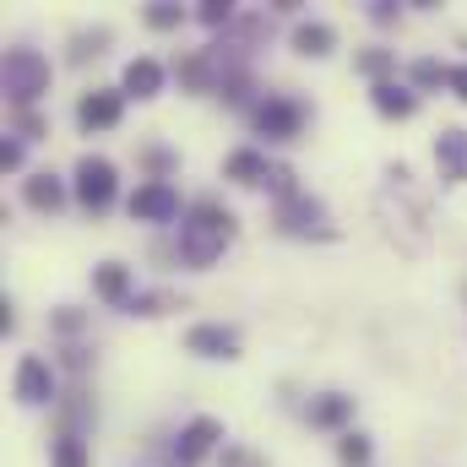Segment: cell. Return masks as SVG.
<instances>
[{
  "instance_id": "cell-17",
  "label": "cell",
  "mask_w": 467,
  "mask_h": 467,
  "mask_svg": "<svg viewBox=\"0 0 467 467\" xmlns=\"http://www.w3.org/2000/svg\"><path fill=\"white\" fill-rule=\"evenodd\" d=\"M223 169H229V180H239V185H261V180H272V163H266L261 152H234Z\"/></svg>"
},
{
  "instance_id": "cell-21",
  "label": "cell",
  "mask_w": 467,
  "mask_h": 467,
  "mask_svg": "<svg viewBox=\"0 0 467 467\" xmlns=\"http://www.w3.org/2000/svg\"><path fill=\"white\" fill-rule=\"evenodd\" d=\"M413 82H424V88L451 82V66H441V60H419V66H413Z\"/></svg>"
},
{
  "instance_id": "cell-22",
  "label": "cell",
  "mask_w": 467,
  "mask_h": 467,
  "mask_svg": "<svg viewBox=\"0 0 467 467\" xmlns=\"http://www.w3.org/2000/svg\"><path fill=\"white\" fill-rule=\"evenodd\" d=\"M147 22H152V27H180V5H152Z\"/></svg>"
},
{
  "instance_id": "cell-25",
  "label": "cell",
  "mask_w": 467,
  "mask_h": 467,
  "mask_svg": "<svg viewBox=\"0 0 467 467\" xmlns=\"http://www.w3.org/2000/svg\"><path fill=\"white\" fill-rule=\"evenodd\" d=\"M446 88H451V93L467 104V66H451V82H446Z\"/></svg>"
},
{
  "instance_id": "cell-15",
  "label": "cell",
  "mask_w": 467,
  "mask_h": 467,
  "mask_svg": "<svg viewBox=\"0 0 467 467\" xmlns=\"http://www.w3.org/2000/svg\"><path fill=\"white\" fill-rule=\"evenodd\" d=\"M375 109L391 115V119H408L419 109V99H413L408 88H397V82H375Z\"/></svg>"
},
{
  "instance_id": "cell-14",
  "label": "cell",
  "mask_w": 467,
  "mask_h": 467,
  "mask_svg": "<svg viewBox=\"0 0 467 467\" xmlns=\"http://www.w3.org/2000/svg\"><path fill=\"white\" fill-rule=\"evenodd\" d=\"M332 44H337V33H332L327 22H299V27H294V49H299V55H316V60H321V55H332Z\"/></svg>"
},
{
  "instance_id": "cell-7",
  "label": "cell",
  "mask_w": 467,
  "mask_h": 467,
  "mask_svg": "<svg viewBox=\"0 0 467 467\" xmlns=\"http://www.w3.org/2000/svg\"><path fill=\"white\" fill-rule=\"evenodd\" d=\"M16 397H22L27 408H38V402L55 397V375H49V364H44L38 353H27V358L16 364Z\"/></svg>"
},
{
  "instance_id": "cell-12",
  "label": "cell",
  "mask_w": 467,
  "mask_h": 467,
  "mask_svg": "<svg viewBox=\"0 0 467 467\" xmlns=\"http://www.w3.org/2000/svg\"><path fill=\"white\" fill-rule=\"evenodd\" d=\"M158 88H163V66L158 60H130L125 66V93L130 99H152Z\"/></svg>"
},
{
  "instance_id": "cell-19",
  "label": "cell",
  "mask_w": 467,
  "mask_h": 467,
  "mask_svg": "<svg viewBox=\"0 0 467 467\" xmlns=\"http://www.w3.org/2000/svg\"><path fill=\"white\" fill-rule=\"evenodd\" d=\"M55 467H88V446L66 430L60 441H55Z\"/></svg>"
},
{
  "instance_id": "cell-20",
  "label": "cell",
  "mask_w": 467,
  "mask_h": 467,
  "mask_svg": "<svg viewBox=\"0 0 467 467\" xmlns=\"http://www.w3.org/2000/svg\"><path fill=\"white\" fill-rule=\"evenodd\" d=\"M337 457H343L348 467H364V462H369V441H364V435H343V446H337Z\"/></svg>"
},
{
  "instance_id": "cell-8",
  "label": "cell",
  "mask_w": 467,
  "mask_h": 467,
  "mask_svg": "<svg viewBox=\"0 0 467 467\" xmlns=\"http://www.w3.org/2000/svg\"><path fill=\"white\" fill-rule=\"evenodd\" d=\"M218 441H223V424H218V419H196V424H185V430H180L174 457H180V462H202Z\"/></svg>"
},
{
  "instance_id": "cell-24",
  "label": "cell",
  "mask_w": 467,
  "mask_h": 467,
  "mask_svg": "<svg viewBox=\"0 0 467 467\" xmlns=\"http://www.w3.org/2000/svg\"><path fill=\"white\" fill-rule=\"evenodd\" d=\"M234 11H229V0H207V5H202V22H207V27H218V22H229Z\"/></svg>"
},
{
  "instance_id": "cell-18",
  "label": "cell",
  "mask_w": 467,
  "mask_h": 467,
  "mask_svg": "<svg viewBox=\"0 0 467 467\" xmlns=\"http://www.w3.org/2000/svg\"><path fill=\"white\" fill-rule=\"evenodd\" d=\"M353 419V397H321L316 408H310V424H321V430H337V424H348Z\"/></svg>"
},
{
  "instance_id": "cell-10",
  "label": "cell",
  "mask_w": 467,
  "mask_h": 467,
  "mask_svg": "<svg viewBox=\"0 0 467 467\" xmlns=\"http://www.w3.org/2000/svg\"><path fill=\"white\" fill-rule=\"evenodd\" d=\"M435 163L446 180H467V130H441L435 136Z\"/></svg>"
},
{
  "instance_id": "cell-5",
  "label": "cell",
  "mask_w": 467,
  "mask_h": 467,
  "mask_svg": "<svg viewBox=\"0 0 467 467\" xmlns=\"http://www.w3.org/2000/svg\"><path fill=\"white\" fill-rule=\"evenodd\" d=\"M255 125H261L266 141H294L299 125H305V109H299L294 99H266V104L255 109Z\"/></svg>"
},
{
  "instance_id": "cell-13",
  "label": "cell",
  "mask_w": 467,
  "mask_h": 467,
  "mask_svg": "<svg viewBox=\"0 0 467 467\" xmlns=\"http://www.w3.org/2000/svg\"><path fill=\"white\" fill-rule=\"evenodd\" d=\"M93 288H99V299H109V305H125V299H130V272H125L119 261H104V266L93 272Z\"/></svg>"
},
{
  "instance_id": "cell-1",
  "label": "cell",
  "mask_w": 467,
  "mask_h": 467,
  "mask_svg": "<svg viewBox=\"0 0 467 467\" xmlns=\"http://www.w3.org/2000/svg\"><path fill=\"white\" fill-rule=\"evenodd\" d=\"M234 239V213L218 207V202H196L185 229H180V255L185 266H213L223 255V244Z\"/></svg>"
},
{
  "instance_id": "cell-2",
  "label": "cell",
  "mask_w": 467,
  "mask_h": 467,
  "mask_svg": "<svg viewBox=\"0 0 467 467\" xmlns=\"http://www.w3.org/2000/svg\"><path fill=\"white\" fill-rule=\"evenodd\" d=\"M0 82H5L11 104H33L38 93H49V60H44L38 49H5Z\"/></svg>"
},
{
  "instance_id": "cell-16",
  "label": "cell",
  "mask_w": 467,
  "mask_h": 467,
  "mask_svg": "<svg viewBox=\"0 0 467 467\" xmlns=\"http://www.w3.org/2000/svg\"><path fill=\"white\" fill-rule=\"evenodd\" d=\"M22 196H27V207H38V213H55V207L66 202V185H60L55 174H33Z\"/></svg>"
},
{
  "instance_id": "cell-26",
  "label": "cell",
  "mask_w": 467,
  "mask_h": 467,
  "mask_svg": "<svg viewBox=\"0 0 467 467\" xmlns=\"http://www.w3.org/2000/svg\"><path fill=\"white\" fill-rule=\"evenodd\" d=\"M16 163H22V147H16V141H5V147H0V169H16Z\"/></svg>"
},
{
  "instance_id": "cell-6",
  "label": "cell",
  "mask_w": 467,
  "mask_h": 467,
  "mask_svg": "<svg viewBox=\"0 0 467 467\" xmlns=\"http://www.w3.org/2000/svg\"><path fill=\"white\" fill-rule=\"evenodd\" d=\"M277 223L288 234H332V223H327V213H321V202H310V196H288L283 207H277Z\"/></svg>"
},
{
  "instance_id": "cell-11",
  "label": "cell",
  "mask_w": 467,
  "mask_h": 467,
  "mask_svg": "<svg viewBox=\"0 0 467 467\" xmlns=\"http://www.w3.org/2000/svg\"><path fill=\"white\" fill-rule=\"evenodd\" d=\"M185 348H191V353H202V358H234L239 337H234L229 327H191Z\"/></svg>"
},
{
  "instance_id": "cell-3",
  "label": "cell",
  "mask_w": 467,
  "mask_h": 467,
  "mask_svg": "<svg viewBox=\"0 0 467 467\" xmlns=\"http://www.w3.org/2000/svg\"><path fill=\"white\" fill-rule=\"evenodd\" d=\"M77 202L88 207V213H104L109 202H115V163L109 158H82L77 163Z\"/></svg>"
},
{
  "instance_id": "cell-4",
  "label": "cell",
  "mask_w": 467,
  "mask_h": 467,
  "mask_svg": "<svg viewBox=\"0 0 467 467\" xmlns=\"http://www.w3.org/2000/svg\"><path fill=\"white\" fill-rule=\"evenodd\" d=\"M125 207H130V218H141V223H169V218H180V191L163 185V180H152V185H136Z\"/></svg>"
},
{
  "instance_id": "cell-23",
  "label": "cell",
  "mask_w": 467,
  "mask_h": 467,
  "mask_svg": "<svg viewBox=\"0 0 467 467\" xmlns=\"http://www.w3.org/2000/svg\"><path fill=\"white\" fill-rule=\"evenodd\" d=\"M358 66H364L369 77H386V71H391V55H386V49H369V55H364Z\"/></svg>"
},
{
  "instance_id": "cell-9",
  "label": "cell",
  "mask_w": 467,
  "mask_h": 467,
  "mask_svg": "<svg viewBox=\"0 0 467 467\" xmlns=\"http://www.w3.org/2000/svg\"><path fill=\"white\" fill-rule=\"evenodd\" d=\"M119 109H125V93H88L77 104V119L88 130H109V125H119Z\"/></svg>"
}]
</instances>
